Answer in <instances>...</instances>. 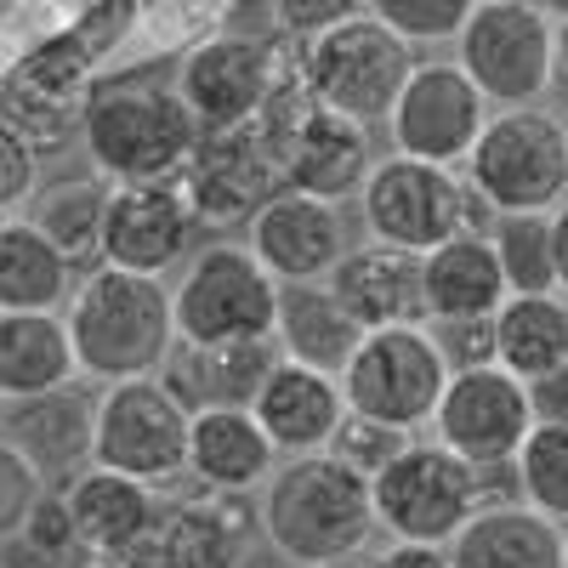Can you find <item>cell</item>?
Wrapping results in <instances>:
<instances>
[{"instance_id":"b9f144b4","label":"cell","mask_w":568,"mask_h":568,"mask_svg":"<svg viewBox=\"0 0 568 568\" xmlns=\"http://www.w3.org/2000/svg\"><path fill=\"white\" fill-rule=\"evenodd\" d=\"M45 29H58V18H52V7H45V0H18V7L0 12V85H7L12 63L23 58V45L40 40Z\"/></svg>"},{"instance_id":"4dcf8cb0","label":"cell","mask_w":568,"mask_h":568,"mask_svg":"<svg viewBox=\"0 0 568 568\" xmlns=\"http://www.w3.org/2000/svg\"><path fill=\"white\" fill-rule=\"evenodd\" d=\"M109 176H63V182H45L40 194L29 200V222L52 240L80 273L103 262V216H109Z\"/></svg>"},{"instance_id":"ffe728a7","label":"cell","mask_w":568,"mask_h":568,"mask_svg":"<svg viewBox=\"0 0 568 568\" xmlns=\"http://www.w3.org/2000/svg\"><path fill=\"white\" fill-rule=\"evenodd\" d=\"M262 267L278 284H302V278H329V267L342 262L347 240V216L336 200H313L296 187H278V194L251 216V240H245Z\"/></svg>"},{"instance_id":"7a4b0ae2","label":"cell","mask_w":568,"mask_h":568,"mask_svg":"<svg viewBox=\"0 0 568 568\" xmlns=\"http://www.w3.org/2000/svg\"><path fill=\"white\" fill-rule=\"evenodd\" d=\"M69 342L80 358L85 382H136V375H160L165 358L176 353V307L171 284L154 273L131 267H85L74 296L63 307Z\"/></svg>"},{"instance_id":"7c38bea8","label":"cell","mask_w":568,"mask_h":568,"mask_svg":"<svg viewBox=\"0 0 568 568\" xmlns=\"http://www.w3.org/2000/svg\"><path fill=\"white\" fill-rule=\"evenodd\" d=\"M557 18L540 0H478L455 34V63L478 80L495 109H529L551 98Z\"/></svg>"},{"instance_id":"d6a6232c","label":"cell","mask_w":568,"mask_h":568,"mask_svg":"<svg viewBox=\"0 0 568 568\" xmlns=\"http://www.w3.org/2000/svg\"><path fill=\"white\" fill-rule=\"evenodd\" d=\"M7 433L45 466V478H63L69 460H91V409H80V398L69 387L12 404Z\"/></svg>"},{"instance_id":"3957f363","label":"cell","mask_w":568,"mask_h":568,"mask_svg":"<svg viewBox=\"0 0 568 568\" xmlns=\"http://www.w3.org/2000/svg\"><path fill=\"white\" fill-rule=\"evenodd\" d=\"M200 120L182 103L176 85L149 80H98L85 103V160L109 182H165L182 176L200 149Z\"/></svg>"},{"instance_id":"603a6c76","label":"cell","mask_w":568,"mask_h":568,"mask_svg":"<svg viewBox=\"0 0 568 568\" xmlns=\"http://www.w3.org/2000/svg\"><path fill=\"white\" fill-rule=\"evenodd\" d=\"M278 444L267 438V426L245 404H216L194 409L187 420V478L200 489H227V495H251L273 478Z\"/></svg>"},{"instance_id":"83f0119b","label":"cell","mask_w":568,"mask_h":568,"mask_svg":"<svg viewBox=\"0 0 568 568\" xmlns=\"http://www.w3.org/2000/svg\"><path fill=\"white\" fill-rule=\"evenodd\" d=\"M85 382L74 342H69V318L63 307L52 313H0V398L23 404L45 398Z\"/></svg>"},{"instance_id":"74e56055","label":"cell","mask_w":568,"mask_h":568,"mask_svg":"<svg viewBox=\"0 0 568 568\" xmlns=\"http://www.w3.org/2000/svg\"><path fill=\"white\" fill-rule=\"evenodd\" d=\"M34 194H40V149L0 114V222L23 216Z\"/></svg>"},{"instance_id":"ac0fdd59","label":"cell","mask_w":568,"mask_h":568,"mask_svg":"<svg viewBox=\"0 0 568 568\" xmlns=\"http://www.w3.org/2000/svg\"><path fill=\"white\" fill-rule=\"evenodd\" d=\"M187 194L200 205V222L227 233V227H251V216L284 187V160H278V131L273 120H251L233 131H205L194 160L182 171Z\"/></svg>"},{"instance_id":"9a60e30c","label":"cell","mask_w":568,"mask_h":568,"mask_svg":"<svg viewBox=\"0 0 568 568\" xmlns=\"http://www.w3.org/2000/svg\"><path fill=\"white\" fill-rule=\"evenodd\" d=\"M535 398L529 382L506 364H455L449 387L433 415V438L449 444L478 471H511L524 438L535 433Z\"/></svg>"},{"instance_id":"bcb514c9","label":"cell","mask_w":568,"mask_h":568,"mask_svg":"<svg viewBox=\"0 0 568 568\" xmlns=\"http://www.w3.org/2000/svg\"><path fill=\"white\" fill-rule=\"evenodd\" d=\"M551 256H557V291L568 296V194L551 205Z\"/></svg>"},{"instance_id":"5bb4252c","label":"cell","mask_w":568,"mask_h":568,"mask_svg":"<svg viewBox=\"0 0 568 568\" xmlns=\"http://www.w3.org/2000/svg\"><path fill=\"white\" fill-rule=\"evenodd\" d=\"M273 131H278V160H284V187L296 194H313V200H353L375 154H369V125L353 120V114H336L307 98L302 85V69L296 80L273 98L267 109Z\"/></svg>"},{"instance_id":"cb8c5ba5","label":"cell","mask_w":568,"mask_h":568,"mask_svg":"<svg viewBox=\"0 0 568 568\" xmlns=\"http://www.w3.org/2000/svg\"><path fill=\"white\" fill-rule=\"evenodd\" d=\"M251 409L278 444V455H307V449H329L336 426L347 420V393H342V375L278 358Z\"/></svg>"},{"instance_id":"1f68e13d","label":"cell","mask_w":568,"mask_h":568,"mask_svg":"<svg viewBox=\"0 0 568 568\" xmlns=\"http://www.w3.org/2000/svg\"><path fill=\"white\" fill-rule=\"evenodd\" d=\"M562 358H568V296L562 291L506 296L495 307V364L535 382V375L557 369Z\"/></svg>"},{"instance_id":"5b68a950","label":"cell","mask_w":568,"mask_h":568,"mask_svg":"<svg viewBox=\"0 0 568 568\" xmlns=\"http://www.w3.org/2000/svg\"><path fill=\"white\" fill-rule=\"evenodd\" d=\"M369 495L382 535L420 546H449L471 524V511L489 506L484 471L438 438H409L382 471H369Z\"/></svg>"},{"instance_id":"7402d4cb","label":"cell","mask_w":568,"mask_h":568,"mask_svg":"<svg viewBox=\"0 0 568 568\" xmlns=\"http://www.w3.org/2000/svg\"><path fill=\"white\" fill-rule=\"evenodd\" d=\"M329 291L353 313L358 329H382V324H426V291H420V251L387 245V240H364L347 245L342 262L329 267Z\"/></svg>"},{"instance_id":"d590c367","label":"cell","mask_w":568,"mask_h":568,"mask_svg":"<svg viewBox=\"0 0 568 568\" xmlns=\"http://www.w3.org/2000/svg\"><path fill=\"white\" fill-rule=\"evenodd\" d=\"M471 7L478 0H369V18H382L409 45H455Z\"/></svg>"},{"instance_id":"484cf974","label":"cell","mask_w":568,"mask_h":568,"mask_svg":"<svg viewBox=\"0 0 568 568\" xmlns=\"http://www.w3.org/2000/svg\"><path fill=\"white\" fill-rule=\"evenodd\" d=\"M420 291H426V324H460V318H495V307L511 296L500 273L489 227H466L455 240L420 256Z\"/></svg>"},{"instance_id":"f907efd6","label":"cell","mask_w":568,"mask_h":568,"mask_svg":"<svg viewBox=\"0 0 568 568\" xmlns=\"http://www.w3.org/2000/svg\"><path fill=\"white\" fill-rule=\"evenodd\" d=\"M7 7H18V0H0V12H7Z\"/></svg>"},{"instance_id":"8992f818","label":"cell","mask_w":568,"mask_h":568,"mask_svg":"<svg viewBox=\"0 0 568 568\" xmlns=\"http://www.w3.org/2000/svg\"><path fill=\"white\" fill-rule=\"evenodd\" d=\"M296 69H302V85L313 103L353 114L364 125H387L398 91L415 69V45L398 40L382 18L358 12V18H342V23L307 34L296 52Z\"/></svg>"},{"instance_id":"f35d334b","label":"cell","mask_w":568,"mask_h":568,"mask_svg":"<svg viewBox=\"0 0 568 568\" xmlns=\"http://www.w3.org/2000/svg\"><path fill=\"white\" fill-rule=\"evenodd\" d=\"M415 433H404V426H387V420H375V415H358L347 409V420L336 426V438H329V449H336L342 460H353L358 471H382Z\"/></svg>"},{"instance_id":"60d3db41","label":"cell","mask_w":568,"mask_h":568,"mask_svg":"<svg viewBox=\"0 0 568 568\" xmlns=\"http://www.w3.org/2000/svg\"><path fill=\"white\" fill-rule=\"evenodd\" d=\"M267 12H273V29L284 40H307V34L342 23V18L369 12V0H267Z\"/></svg>"},{"instance_id":"f1b7e54d","label":"cell","mask_w":568,"mask_h":568,"mask_svg":"<svg viewBox=\"0 0 568 568\" xmlns=\"http://www.w3.org/2000/svg\"><path fill=\"white\" fill-rule=\"evenodd\" d=\"M364 329L353 324V313L336 302L324 278H302V284H278V318H273V342L284 358L313 364L342 375L353 347H358Z\"/></svg>"},{"instance_id":"4316f807","label":"cell","mask_w":568,"mask_h":568,"mask_svg":"<svg viewBox=\"0 0 568 568\" xmlns=\"http://www.w3.org/2000/svg\"><path fill=\"white\" fill-rule=\"evenodd\" d=\"M278 358L284 353H278L273 336H256V342H176V353L160 369V382L187 409H216V404H245L251 409Z\"/></svg>"},{"instance_id":"d6986e66","label":"cell","mask_w":568,"mask_h":568,"mask_svg":"<svg viewBox=\"0 0 568 568\" xmlns=\"http://www.w3.org/2000/svg\"><path fill=\"white\" fill-rule=\"evenodd\" d=\"M63 495H69L80 557H98L114 568H149L154 535L165 524L154 484L125 478V471H109V466H85L74 478H63Z\"/></svg>"},{"instance_id":"8d00e7d4","label":"cell","mask_w":568,"mask_h":568,"mask_svg":"<svg viewBox=\"0 0 568 568\" xmlns=\"http://www.w3.org/2000/svg\"><path fill=\"white\" fill-rule=\"evenodd\" d=\"M45 466L18 444V438H0V546L7 540H18L23 535V524H29V511H34V500L45 495Z\"/></svg>"},{"instance_id":"e0dca14e","label":"cell","mask_w":568,"mask_h":568,"mask_svg":"<svg viewBox=\"0 0 568 568\" xmlns=\"http://www.w3.org/2000/svg\"><path fill=\"white\" fill-rule=\"evenodd\" d=\"M205 245L200 205L182 176L165 182H114L103 216V262L171 278L187 256Z\"/></svg>"},{"instance_id":"e575fe53","label":"cell","mask_w":568,"mask_h":568,"mask_svg":"<svg viewBox=\"0 0 568 568\" xmlns=\"http://www.w3.org/2000/svg\"><path fill=\"white\" fill-rule=\"evenodd\" d=\"M511 489L568 529V420H535V433L511 460Z\"/></svg>"},{"instance_id":"816d5d0a","label":"cell","mask_w":568,"mask_h":568,"mask_svg":"<svg viewBox=\"0 0 568 568\" xmlns=\"http://www.w3.org/2000/svg\"><path fill=\"white\" fill-rule=\"evenodd\" d=\"M0 415H7V398H0Z\"/></svg>"},{"instance_id":"7bdbcfd3","label":"cell","mask_w":568,"mask_h":568,"mask_svg":"<svg viewBox=\"0 0 568 568\" xmlns=\"http://www.w3.org/2000/svg\"><path fill=\"white\" fill-rule=\"evenodd\" d=\"M438 342H444L449 364H495V318L438 324Z\"/></svg>"},{"instance_id":"7dc6e473","label":"cell","mask_w":568,"mask_h":568,"mask_svg":"<svg viewBox=\"0 0 568 568\" xmlns=\"http://www.w3.org/2000/svg\"><path fill=\"white\" fill-rule=\"evenodd\" d=\"M45 7H52V18L69 29V23H80V18H91L98 7H114V0H45Z\"/></svg>"},{"instance_id":"d4e9b609","label":"cell","mask_w":568,"mask_h":568,"mask_svg":"<svg viewBox=\"0 0 568 568\" xmlns=\"http://www.w3.org/2000/svg\"><path fill=\"white\" fill-rule=\"evenodd\" d=\"M449 568H568V529L529 500H489L449 540Z\"/></svg>"},{"instance_id":"52a82bcc","label":"cell","mask_w":568,"mask_h":568,"mask_svg":"<svg viewBox=\"0 0 568 568\" xmlns=\"http://www.w3.org/2000/svg\"><path fill=\"white\" fill-rule=\"evenodd\" d=\"M449 375L455 364L438 342V324H382L358 336L342 369V393H347V409L420 433V426H433Z\"/></svg>"},{"instance_id":"f6af8a7d","label":"cell","mask_w":568,"mask_h":568,"mask_svg":"<svg viewBox=\"0 0 568 568\" xmlns=\"http://www.w3.org/2000/svg\"><path fill=\"white\" fill-rule=\"evenodd\" d=\"M529 398H535V415H540V420H568V358H562L557 369L535 375Z\"/></svg>"},{"instance_id":"681fc988","label":"cell","mask_w":568,"mask_h":568,"mask_svg":"<svg viewBox=\"0 0 568 568\" xmlns=\"http://www.w3.org/2000/svg\"><path fill=\"white\" fill-rule=\"evenodd\" d=\"M540 7H546V12L557 18V23H568V0H540Z\"/></svg>"},{"instance_id":"6da1fadb","label":"cell","mask_w":568,"mask_h":568,"mask_svg":"<svg viewBox=\"0 0 568 568\" xmlns=\"http://www.w3.org/2000/svg\"><path fill=\"white\" fill-rule=\"evenodd\" d=\"M256 517H262L267 551L291 568H342L364 557L369 540L382 535L369 471H358L336 449L284 455L273 478L262 484Z\"/></svg>"},{"instance_id":"f546056e","label":"cell","mask_w":568,"mask_h":568,"mask_svg":"<svg viewBox=\"0 0 568 568\" xmlns=\"http://www.w3.org/2000/svg\"><path fill=\"white\" fill-rule=\"evenodd\" d=\"M80 267L45 240L29 216L0 222V313H52L69 307Z\"/></svg>"},{"instance_id":"ab89813d","label":"cell","mask_w":568,"mask_h":568,"mask_svg":"<svg viewBox=\"0 0 568 568\" xmlns=\"http://www.w3.org/2000/svg\"><path fill=\"white\" fill-rule=\"evenodd\" d=\"M34 557H69V551H80L74 546V517H69V495H63V484L52 478L45 484V495L34 500V511H29V524H23V535H18Z\"/></svg>"},{"instance_id":"8fae6325","label":"cell","mask_w":568,"mask_h":568,"mask_svg":"<svg viewBox=\"0 0 568 568\" xmlns=\"http://www.w3.org/2000/svg\"><path fill=\"white\" fill-rule=\"evenodd\" d=\"M171 307H176L182 342H256V336H273L278 278L262 267L251 245L216 240L176 267Z\"/></svg>"},{"instance_id":"4fadbf2b","label":"cell","mask_w":568,"mask_h":568,"mask_svg":"<svg viewBox=\"0 0 568 568\" xmlns=\"http://www.w3.org/2000/svg\"><path fill=\"white\" fill-rule=\"evenodd\" d=\"M103 80V58L74 34V29H45L23 45L7 85H0V114H7L34 149H63L85 125V103Z\"/></svg>"},{"instance_id":"30bf717a","label":"cell","mask_w":568,"mask_h":568,"mask_svg":"<svg viewBox=\"0 0 568 568\" xmlns=\"http://www.w3.org/2000/svg\"><path fill=\"white\" fill-rule=\"evenodd\" d=\"M187 420L194 409L160 375L109 382L91 404V466L171 489L176 478H187Z\"/></svg>"},{"instance_id":"277c9868","label":"cell","mask_w":568,"mask_h":568,"mask_svg":"<svg viewBox=\"0 0 568 568\" xmlns=\"http://www.w3.org/2000/svg\"><path fill=\"white\" fill-rule=\"evenodd\" d=\"M358 211L369 240H387L404 251H433L466 227H489L495 211L484 205V194L466 182V171L455 165H433V160H409V154H387L375 160L364 187H358Z\"/></svg>"},{"instance_id":"9c48e42d","label":"cell","mask_w":568,"mask_h":568,"mask_svg":"<svg viewBox=\"0 0 568 568\" xmlns=\"http://www.w3.org/2000/svg\"><path fill=\"white\" fill-rule=\"evenodd\" d=\"M291 80L296 69L284 63V34L256 29H211L176 58V91L194 109L200 131H233L262 120Z\"/></svg>"},{"instance_id":"836d02e7","label":"cell","mask_w":568,"mask_h":568,"mask_svg":"<svg viewBox=\"0 0 568 568\" xmlns=\"http://www.w3.org/2000/svg\"><path fill=\"white\" fill-rule=\"evenodd\" d=\"M489 240L511 296L557 291V256H551V211H506L489 222Z\"/></svg>"},{"instance_id":"f5cc1de1","label":"cell","mask_w":568,"mask_h":568,"mask_svg":"<svg viewBox=\"0 0 568 568\" xmlns=\"http://www.w3.org/2000/svg\"><path fill=\"white\" fill-rule=\"evenodd\" d=\"M0 568H7V562H0Z\"/></svg>"},{"instance_id":"c3c4849f","label":"cell","mask_w":568,"mask_h":568,"mask_svg":"<svg viewBox=\"0 0 568 568\" xmlns=\"http://www.w3.org/2000/svg\"><path fill=\"white\" fill-rule=\"evenodd\" d=\"M551 98L568 103V23H557V58H551Z\"/></svg>"},{"instance_id":"2e32d148","label":"cell","mask_w":568,"mask_h":568,"mask_svg":"<svg viewBox=\"0 0 568 568\" xmlns=\"http://www.w3.org/2000/svg\"><path fill=\"white\" fill-rule=\"evenodd\" d=\"M489 114H495V103L455 58H415L398 103L387 114V142H393V154L460 171L466 154L478 149Z\"/></svg>"},{"instance_id":"ba28073f","label":"cell","mask_w":568,"mask_h":568,"mask_svg":"<svg viewBox=\"0 0 568 568\" xmlns=\"http://www.w3.org/2000/svg\"><path fill=\"white\" fill-rule=\"evenodd\" d=\"M460 171L495 216L551 211L568 194V120H557L546 103L495 109Z\"/></svg>"},{"instance_id":"ee69618b","label":"cell","mask_w":568,"mask_h":568,"mask_svg":"<svg viewBox=\"0 0 568 568\" xmlns=\"http://www.w3.org/2000/svg\"><path fill=\"white\" fill-rule=\"evenodd\" d=\"M369 568H449V546H420V540H393L375 551Z\"/></svg>"},{"instance_id":"44dd1931","label":"cell","mask_w":568,"mask_h":568,"mask_svg":"<svg viewBox=\"0 0 568 568\" xmlns=\"http://www.w3.org/2000/svg\"><path fill=\"white\" fill-rule=\"evenodd\" d=\"M256 540L262 517L245 506V495L200 489L165 511L149 568H256Z\"/></svg>"}]
</instances>
